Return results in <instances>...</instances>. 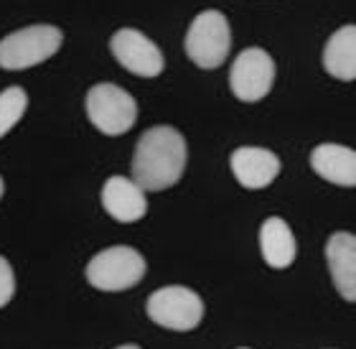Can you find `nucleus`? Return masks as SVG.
<instances>
[{"instance_id":"19","label":"nucleus","mask_w":356,"mask_h":349,"mask_svg":"<svg viewBox=\"0 0 356 349\" xmlns=\"http://www.w3.org/2000/svg\"><path fill=\"white\" fill-rule=\"evenodd\" d=\"M239 349H247V347H239Z\"/></svg>"},{"instance_id":"10","label":"nucleus","mask_w":356,"mask_h":349,"mask_svg":"<svg viewBox=\"0 0 356 349\" xmlns=\"http://www.w3.org/2000/svg\"><path fill=\"white\" fill-rule=\"evenodd\" d=\"M232 173L245 189H265L280 173V158L273 150L257 146H242L229 158Z\"/></svg>"},{"instance_id":"11","label":"nucleus","mask_w":356,"mask_h":349,"mask_svg":"<svg viewBox=\"0 0 356 349\" xmlns=\"http://www.w3.org/2000/svg\"><path fill=\"white\" fill-rule=\"evenodd\" d=\"M326 261L341 298L356 301V235L334 232L326 242Z\"/></svg>"},{"instance_id":"13","label":"nucleus","mask_w":356,"mask_h":349,"mask_svg":"<svg viewBox=\"0 0 356 349\" xmlns=\"http://www.w3.org/2000/svg\"><path fill=\"white\" fill-rule=\"evenodd\" d=\"M260 253L267 265L275 267V270H282V267H288L290 263L296 261L298 242L285 219H280V217H267L265 222H262Z\"/></svg>"},{"instance_id":"2","label":"nucleus","mask_w":356,"mask_h":349,"mask_svg":"<svg viewBox=\"0 0 356 349\" xmlns=\"http://www.w3.org/2000/svg\"><path fill=\"white\" fill-rule=\"evenodd\" d=\"M61 41H64V33L49 23L13 31L0 41V67L10 72L36 67L59 52Z\"/></svg>"},{"instance_id":"7","label":"nucleus","mask_w":356,"mask_h":349,"mask_svg":"<svg viewBox=\"0 0 356 349\" xmlns=\"http://www.w3.org/2000/svg\"><path fill=\"white\" fill-rule=\"evenodd\" d=\"M275 84V61L265 49H245L229 69V87L242 102H260Z\"/></svg>"},{"instance_id":"9","label":"nucleus","mask_w":356,"mask_h":349,"mask_svg":"<svg viewBox=\"0 0 356 349\" xmlns=\"http://www.w3.org/2000/svg\"><path fill=\"white\" fill-rule=\"evenodd\" d=\"M102 207L118 222H138L148 212V196L135 178L112 176L102 186Z\"/></svg>"},{"instance_id":"12","label":"nucleus","mask_w":356,"mask_h":349,"mask_svg":"<svg viewBox=\"0 0 356 349\" xmlns=\"http://www.w3.org/2000/svg\"><path fill=\"white\" fill-rule=\"evenodd\" d=\"M311 169L336 186H356V150L339 143H321L311 153Z\"/></svg>"},{"instance_id":"4","label":"nucleus","mask_w":356,"mask_h":349,"mask_svg":"<svg viewBox=\"0 0 356 349\" xmlns=\"http://www.w3.org/2000/svg\"><path fill=\"white\" fill-rule=\"evenodd\" d=\"M148 265L135 247L115 245L97 253L87 265V281L97 290H127L143 281Z\"/></svg>"},{"instance_id":"15","label":"nucleus","mask_w":356,"mask_h":349,"mask_svg":"<svg viewBox=\"0 0 356 349\" xmlns=\"http://www.w3.org/2000/svg\"><path fill=\"white\" fill-rule=\"evenodd\" d=\"M26 107H29L26 89L8 87L0 92V138L18 125V120L26 115Z\"/></svg>"},{"instance_id":"18","label":"nucleus","mask_w":356,"mask_h":349,"mask_svg":"<svg viewBox=\"0 0 356 349\" xmlns=\"http://www.w3.org/2000/svg\"><path fill=\"white\" fill-rule=\"evenodd\" d=\"M3 192H6V184H3V178H0V199H3Z\"/></svg>"},{"instance_id":"1","label":"nucleus","mask_w":356,"mask_h":349,"mask_svg":"<svg viewBox=\"0 0 356 349\" xmlns=\"http://www.w3.org/2000/svg\"><path fill=\"white\" fill-rule=\"evenodd\" d=\"M184 135L171 125H156L140 135L133 153V178L145 192H163L178 184L186 171Z\"/></svg>"},{"instance_id":"17","label":"nucleus","mask_w":356,"mask_h":349,"mask_svg":"<svg viewBox=\"0 0 356 349\" xmlns=\"http://www.w3.org/2000/svg\"><path fill=\"white\" fill-rule=\"evenodd\" d=\"M118 349H140L138 344H122V347H118Z\"/></svg>"},{"instance_id":"5","label":"nucleus","mask_w":356,"mask_h":349,"mask_svg":"<svg viewBox=\"0 0 356 349\" xmlns=\"http://www.w3.org/2000/svg\"><path fill=\"white\" fill-rule=\"evenodd\" d=\"M87 118L104 135H122L138 120V102L127 89L99 82L87 92Z\"/></svg>"},{"instance_id":"6","label":"nucleus","mask_w":356,"mask_h":349,"mask_svg":"<svg viewBox=\"0 0 356 349\" xmlns=\"http://www.w3.org/2000/svg\"><path fill=\"white\" fill-rule=\"evenodd\" d=\"M145 311L158 327L171 332H191L204 319V301L196 290L186 286H163L150 293Z\"/></svg>"},{"instance_id":"16","label":"nucleus","mask_w":356,"mask_h":349,"mask_svg":"<svg viewBox=\"0 0 356 349\" xmlns=\"http://www.w3.org/2000/svg\"><path fill=\"white\" fill-rule=\"evenodd\" d=\"M15 293V275H13V267L10 263L0 255V309L6 304H10V298Z\"/></svg>"},{"instance_id":"8","label":"nucleus","mask_w":356,"mask_h":349,"mask_svg":"<svg viewBox=\"0 0 356 349\" xmlns=\"http://www.w3.org/2000/svg\"><path fill=\"white\" fill-rule=\"evenodd\" d=\"M110 49L118 64L138 77H158L165 67L163 52L138 29H120L110 38Z\"/></svg>"},{"instance_id":"3","label":"nucleus","mask_w":356,"mask_h":349,"mask_svg":"<svg viewBox=\"0 0 356 349\" xmlns=\"http://www.w3.org/2000/svg\"><path fill=\"white\" fill-rule=\"evenodd\" d=\"M232 49L229 21L219 10H204L193 18L186 33V54L201 69L222 67Z\"/></svg>"},{"instance_id":"14","label":"nucleus","mask_w":356,"mask_h":349,"mask_svg":"<svg viewBox=\"0 0 356 349\" xmlns=\"http://www.w3.org/2000/svg\"><path fill=\"white\" fill-rule=\"evenodd\" d=\"M323 69L334 79H356V23L341 26L323 49Z\"/></svg>"}]
</instances>
